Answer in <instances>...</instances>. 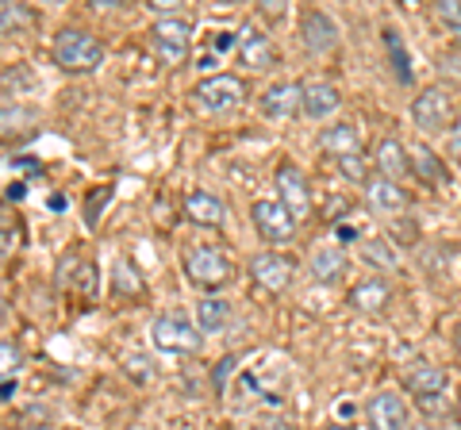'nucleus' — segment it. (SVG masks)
Wrapping results in <instances>:
<instances>
[{"mask_svg":"<svg viewBox=\"0 0 461 430\" xmlns=\"http://www.w3.org/2000/svg\"><path fill=\"white\" fill-rule=\"evenodd\" d=\"M54 62L66 69V74H93V69L104 62V47L93 31L85 27H66L54 39Z\"/></svg>","mask_w":461,"mask_h":430,"instance_id":"nucleus-1","label":"nucleus"},{"mask_svg":"<svg viewBox=\"0 0 461 430\" xmlns=\"http://www.w3.org/2000/svg\"><path fill=\"white\" fill-rule=\"evenodd\" d=\"M181 265H185V277H189L196 289H204V292H220L223 284L230 281V257L220 250V246H212V242H200V246H189L181 254Z\"/></svg>","mask_w":461,"mask_h":430,"instance_id":"nucleus-2","label":"nucleus"},{"mask_svg":"<svg viewBox=\"0 0 461 430\" xmlns=\"http://www.w3.org/2000/svg\"><path fill=\"white\" fill-rule=\"evenodd\" d=\"M150 342L162 354H193L200 350V327L181 311H162L150 323Z\"/></svg>","mask_w":461,"mask_h":430,"instance_id":"nucleus-3","label":"nucleus"},{"mask_svg":"<svg viewBox=\"0 0 461 430\" xmlns=\"http://www.w3.org/2000/svg\"><path fill=\"white\" fill-rule=\"evenodd\" d=\"M150 47H154L162 66H181L189 58V47H193V27L177 16H162L150 27Z\"/></svg>","mask_w":461,"mask_h":430,"instance_id":"nucleus-4","label":"nucleus"},{"mask_svg":"<svg viewBox=\"0 0 461 430\" xmlns=\"http://www.w3.org/2000/svg\"><path fill=\"white\" fill-rule=\"evenodd\" d=\"M403 389L420 399L423 411H438L442 396H446V372L430 362H415L403 369Z\"/></svg>","mask_w":461,"mask_h":430,"instance_id":"nucleus-5","label":"nucleus"},{"mask_svg":"<svg viewBox=\"0 0 461 430\" xmlns=\"http://www.w3.org/2000/svg\"><path fill=\"white\" fill-rule=\"evenodd\" d=\"M250 219H254V231L262 235L266 242L296 238V215L288 211L281 200H258V204L250 208Z\"/></svg>","mask_w":461,"mask_h":430,"instance_id":"nucleus-6","label":"nucleus"},{"mask_svg":"<svg viewBox=\"0 0 461 430\" xmlns=\"http://www.w3.org/2000/svg\"><path fill=\"white\" fill-rule=\"evenodd\" d=\"M411 120L423 135H438L446 127H454V108H450V93L442 89H423L411 104Z\"/></svg>","mask_w":461,"mask_h":430,"instance_id":"nucleus-7","label":"nucleus"},{"mask_svg":"<svg viewBox=\"0 0 461 430\" xmlns=\"http://www.w3.org/2000/svg\"><path fill=\"white\" fill-rule=\"evenodd\" d=\"M242 81L239 77H230V74H215V77H208V81H200L196 85V104L204 108V112H230V108H239L242 104Z\"/></svg>","mask_w":461,"mask_h":430,"instance_id":"nucleus-8","label":"nucleus"},{"mask_svg":"<svg viewBox=\"0 0 461 430\" xmlns=\"http://www.w3.org/2000/svg\"><path fill=\"white\" fill-rule=\"evenodd\" d=\"M304 112V85L300 81H277L262 93V116L269 120H293Z\"/></svg>","mask_w":461,"mask_h":430,"instance_id":"nucleus-9","label":"nucleus"},{"mask_svg":"<svg viewBox=\"0 0 461 430\" xmlns=\"http://www.w3.org/2000/svg\"><path fill=\"white\" fill-rule=\"evenodd\" d=\"M293 273H296V265L288 262V257H281V254L250 257V277H254L258 289H266V292H285L288 284H293Z\"/></svg>","mask_w":461,"mask_h":430,"instance_id":"nucleus-10","label":"nucleus"},{"mask_svg":"<svg viewBox=\"0 0 461 430\" xmlns=\"http://www.w3.org/2000/svg\"><path fill=\"white\" fill-rule=\"evenodd\" d=\"M369 430H408V404L396 392H377L366 404Z\"/></svg>","mask_w":461,"mask_h":430,"instance_id":"nucleus-11","label":"nucleus"},{"mask_svg":"<svg viewBox=\"0 0 461 430\" xmlns=\"http://www.w3.org/2000/svg\"><path fill=\"white\" fill-rule=\"evenodd\" d=\"M277 189H281V204L296 215V219H304L312 211V189H308V177L300 174L293 162L277 166Z\"/></svg>","mask_w":461,"mask_h":430,"instance_id":"nucleus-12","label":"nucleus"},{"mask_svg":"<svg viewBox=\"0 0 461 430\" xmlns=\"http://www.w3.org/2000/svg\"><path fill=\"white\" fill-rule=\"evenodd\" d=\"M300 35H304V47L312 54H330L339 47V23L320 8L304 12V20H300Z\"/></svg>","mask_w":461,"mask_h":430,"instance_id":"nucleus-13","label":"nucleus"},{"mask_svg":"<svg viewBox=\"0 0 461 430\" xmlns=\"http://www.w3.org/2000/svg\"><path fill=\"white\" fill-rule=\"evenodd\" d=\"M239 62L247 66V69H269L273 62H277V50H273V42H269V35L262 31V27H254V23H247L239 31Z\"/></svg>","mask_w":461,"mask_h":430,"instance_id":"nucleus-14","label":"nucleus"},{"mask_svg":"<svg viewBox=\"0 0 461 430\" xmlns=\"http://www.w3.org/2000/svg\"><path fill=\"white\" fill-rule=\"evenodd\" d=\"M320 147H323V154L346 162V157H357V154H362V131H357V123L342 120V123H335V127H327L323 139H320Z\"/></svg>","mask_w":461,"mask_h":430,"instance_id":"nucleus-15","label":"nucleus"},{"mask_svg":"<svg viewBox=\"0 0 461 430\" xmlns=\"http://www.w3.org/2000/svg\"><path fill=\"white\" fill-rule=\"evenodd\" d=\"M366 204H369L373 211L393 215V211L408 208V193H403L396 181H388V177L377 174V177H369V184H366Z\"/></svg>","mask_w":461,"mask_h":430,"instance_id":"nucleus-16","label":"nucleus"},{"mask_svg":"<svg viewBox=\"0 0 461 430\" xmlns=\"http://www.w3.org/2000/svg\"><path fill=\"white\" fill-rule=\"evenodd\" d=\"M339 104H342V96L330 81H304V116L327 120L339 112Z\"/></svg>","mask_w":461,"mask_h":430,"instance_id":"nucleus-17","label":"nucleus"},{"mask_svg":"<svg viewBox=\"0 0 461 430\" xmlns=\"http://www.w3.org/2000/svg\"><path fill=\"white\" fill-rule=\"evenodd\" d=\"M193 319L200 327V335H220L223 327L230 323V304H227L223 296H200Z\"/></svg>","mask_w":461,"mask_h":430,"instance_id":"nucleus-18","label":"nucleus"},{"mask_svg":"<svg viewBox=\"0 0 461 430\" xmlns=\"http://www.w3.org/2000/svg\"><path fill=\"white\" fill-rule=\"evenodd\" d=\"M342 273H346V250H342V246H335V242H327V246L312 250V277H315V281L335 284Z\"/></svg>","mask_w":461,"mask_h":430,"instance_id":"nucleus-19","label":"nucleus"},{"mask_svg":"<svg viewBox=\"0 0 461 430\" xmlns=\"http://www.w3.org/2000/svg\"><path fill=\"white\" fill-rule=\"evenodd\" d=\"M388 296H393V289H388V281L369 277V281H362V284H354V292H350V308H354V311H366V315L384 311Z\"/></svg>","mask_w":461,"mask_h":430,"instance_id":"nucleus-20","label":"nucleus"},{"mask_svg":"<svg viewBox=\"0 0 461 430\" xmlns=\"http://www.w3.org/2000/svg\"><path fill=\"white\" fill-rule=\"evenodd\" d=\"M377 174L388 177V181H400L403 174H411L408 150L400 147V139H381V147H377Z\"/></svg>","mask_w":461,"mask_h":430,"instance_id":"nucleus-21","label":"nucleus"},{"mask_svg":"<svg viewBox=\"0 0 461 430\" xmlns=\"http://www.w3.org/2000/svg\"><path fill=\"white\" fill-rule=\"evenodd\" d=\"M185 211H189L193 223H204V227H220L223 215H227L223 204L212 193H189V200H185Z\"/></svg>","mask_w":461,"mask_h":430,"instance_id":"nucleus-22","label":"nucleus"},{"mask_svg":"<svg viewBox=\"0 0 461 430\" xmlns=\"http://www.w3.org/2000/svg\"><path fill=\"white\" fill-rule=\"evenodd\" d=\"M415 162H411V169H415V177H423V181H430V184H442L446 181V174H442V166H438V157L430 154L427 147H415Z\"/></svg>","mask_w":461,"mask_h":430,"instance_id":"nucleus-23","label":"nucleus"},{"mask_svg":"<svg viewBox=\"0 0 461 430\" xmlns=\"http://www.w3.org/2000/svg\"><path fill=\"white\" fill-rule=\"evenodd\" d=\"M362 262L393 269V265H396V254H393V246H388L384 238H366V242H362Z\"/></svg>","mask_w":461,"mask_h":430,"instance_id":"nucleus-24","label":"nucleus"},{"mask_svg":"<svg viewBox=\"0 0 461 430\" xmlns=\"http://www.w3.org/2000/svg\"><path fill=\"white\" fill-rule=\"evenodd\" d=\"M0 27H5V35H20L27 27V8L23 4H0Z\"/></svg>","mask_w":461,"mask_h":430,"instance_id":"nucleus-25","label":"nucleus"},{"mask_svg":"<svg viewBox=\"0 0 461 430\" xmlns=\"http://www.w3.org/2000/svg\"><path fill=\"white\" fill-rule=\"evenodd\" d=\"M435 12H438V20H442V23L450 27V31L461 39V0H442V4H438Z\"/></svg>","mask_w":461,"mask_h":430,"instance_id":"nucleus-26","label":"nucleus"},{"mask_svg":"<svg viewBox=\"0 0 461 430\" xmlns=\"http://www.w3.org/2000/svg\"><path fill=\"white\" fill-rule=\"evenodd\" d=\"M384 47H388V50H393V62H396V77H400V81H408V58H403L400 35L393 31V27H388V31H384Z\"/></svg>","mask_w":461,"mask_h":430,"instance_id":"nucleus-27","label":"nucleus"},{"mask_svg":"<svg viewBox=\"0 0 461 430\" xmlns=\"http://www.w3.org/2000/svg\"><path fill=\"white\" fill-rule=\"evenodd\" d=\"M0 357H5V381H12V377H16V369H20L16 342H0Z\"/></svg>","mask_w":461,"mask_h":430,"instance_id":"nucleus-28","label":"nucleus"},{"mask_svg":"<svg viewBox=\"0 0 461 430\" xmlns=\"http://www.w3.org/2000/svg\"><path fill=\"white\" fill-rule=\"evenodd\" d=\"M342 166V174L346 177H354V181H362V184H369V177H366V162H362V154L357 157H346V162H339Z\"/></svg>","mask_w":461,"mask_h":430,"instance_id":"nucleus-29","label":"nucleus"},{"mask_svg":"<svg viewBox=\"0 0 461 430\" xmlns=\"http://www.w3.org/2000/svg\"><path fill=\"white\" fill-rule=\"evenodd\" d=\"M446 150H450V157L461 166V112L454 116V127H450V139H446Z\"/></svg>","mask_w":461,"mask_h":430,"instance_id":"nucleus-30","label":"nucleus"},{"mask_svg":"<svg viewBox=\"0 0 461 430\" xmlns=\"http://www.w3.org/2000/svg\"><path fill=\"white\" fill-rule=\"evenodd\" d=\"M8 200H23V184H20V181L8 184Z\"/></svg>","mask_w":461,"mask_h":430,"instance_id":"nucleus-31","label":"nucleus"},{"mask_svg":"<svg viewBox=\"0 0 461 430\" xmlns=\"http://www.w3.org/2000/svg\"><path fill=\"white\" fill-rule=\"evenodd\" d=\"M327 430H354V426H346V423H335V426H327Z\"/></svg>","mask_w":461,"mask_h":430,"instance_id":"nucleus-32","label":"nucleus"},{"mask_svg":"<svg viewBox=\"0 0 461 430\" xmlns=\"http://www.w3.org/2000/svg\"><path fill=\"white\" fill-rule=\"evenodd\" d=\"M457 350H461V331H457Z\"/></svg>","mask_w":461,"mask_h":430,"instance_id":"nucleus-33","label":"nucleus"},{"mask_svg":"<svg viewBox=\"0 0 461 430\" xmlns=\"http://www.w3.org/2000/svg\"><path fill=\"white\" fill-rule=\"evenodd\" d=\"M457 419H461V404H457Z\"/></svg>","mask_w":461,"mask_h":430,"instance_id":"nucleus-34","label":"nucleus"}]
</instances>
